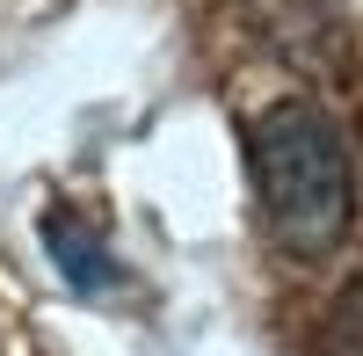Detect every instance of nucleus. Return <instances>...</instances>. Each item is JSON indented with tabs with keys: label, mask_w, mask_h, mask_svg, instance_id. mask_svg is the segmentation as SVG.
<instances>
[{
	"label": "nucleus",
	"mask_w": 363,
	"mask_h": 356,
	"mask_svg": "<svg viewBox=\"0 0 363 356\" xmlns=\"http://www.w3.org/2000/svg\"><path fill=\"white\" fill-rule=\"evenodd\" d=\"M247 160H255V196L262 218L277 233V247L291 255H335L349 211H356V174H349V145L327 124L320 102H277L255 116L247 131Z\"/></svg>",
	"instance_id": "nucleus-1"
},
{
	"label": "nucleus",
	"mask_w": 363,
	"mask_h": 356,
	"mask_svg": "<svg viewBox=\"0 0 363 356\" xmlns=\"http://www.w3.org/2000/svg\"><path fill=\"white\" fill-rule=\"evenodd\" d=\"M320 349L327 356H363V277L335 299V313H327V328H320Z\"/></svg>",
	"instance_id": "nucleus-3"
},
{
	"label": "nucleus",
	"mask_w": 363,
	"mask_h": 356,
	"mask_svg": "<svg viewBox=\"0 0 363 356\" xmlns=\"http://www.w3.org/2000/svg\"><path fill=\"white\" fill-rule=\"evenodd\" d=\"M44 247H51L58 269H66V284H80V291H109V284H116V262H109V247H102V233H87L66 204H51V211H44Z\"/></svg>",
	"instance_id": "nucleus-2"
}]
</instances>
